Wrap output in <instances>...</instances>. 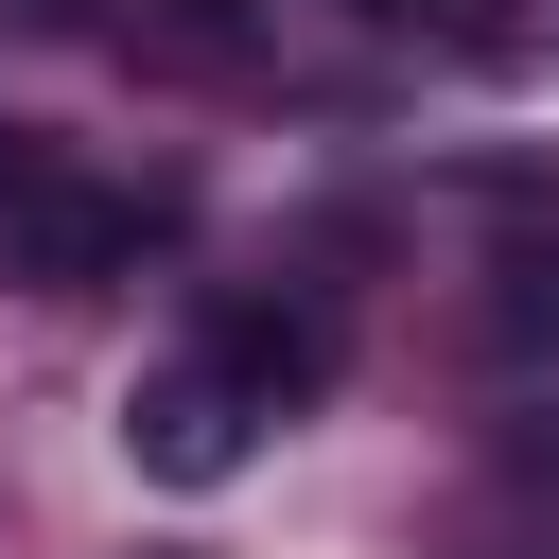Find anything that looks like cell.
<instances>
[{"label":"cell","instance_id":"obj_1","mask_svg":"<svg viewBox=\"0 0 559 559\" xmlns=\"http://www.w3.org/2000/svg\"><path fill=\"white\" fill-rule=\"evenodd\" d=\"M157 227H175L157 192H105V175H52V157H0V280L87 297V280H122Z\"/></svg>","mask_w":559,"mask_h":559},{"label":"cell","instance_id":"obj_2","mask_svg":"<svg viewBox=\"0 0 559 559\" xmlns=\"http://www.w3.org/2000/svg\"><path fill=\"white\" fill-rule=\"evenodd\" d=\"M245 437H262V402L227 384V349H175V367H140V384H122V454H140L157 489H227V472H245Z\"/></svg>","mask_w":559,"mask_h":559},{"label":"cell","instance_id":"obj_3","mask_svg":"<svg viewBox=\"0 0 559 559\" xmlns=\"http://www.w3.org/2000/svg\"><path fill=\"white\" fill-rule=\"evenodd\" d=\"M105 35H122V70H175V87H245L262 70V0H122Z\"/></svg>","mask_w":559,"mask_h":559}]
</instances>
